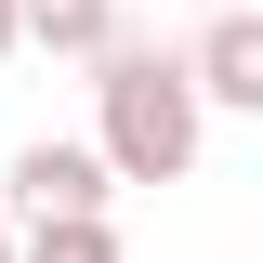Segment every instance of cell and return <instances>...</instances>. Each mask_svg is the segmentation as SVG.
Here are the masks:
<instances>
[{"mask_svg":"<svg viewBox=\"0 0 263 263\" xmlns=\"http://www.w3.org/2000/svg\"><path fill=\"white\" fill-rule=\"evenodd\" d=\"M13 27H27L40 53H79V66H92L105 40H119V0H13Z\"/></svg>","mask_w":263,"mask_h":263,"instance_id":"277c9868","label":"cell"},{"mask_svg":"<svg viewBox=\"0 0 263 263\" xmlns=\"http://www.w3.org/2000/svg\"><path fill=\"white\" fill-rule=\"evenodd\" d=\"M105 158L92 145H53V132H40V145H13V211H0V224H105Z\"/></svg>","mask_w":263,"mask_h":263,"instance_id":"7a4b0ae2","label":"cell"},{"mask_svg":"<svg viewBox=\"0 0 263 263\" xmlns=\"http://www.w3.org/2000/svg\"><path fill=\"white\" fill-rule=\"evenodd\" d=\"M197 145H211V105L184 92V66L119 27L92 53V158H105V184H184Z\"/></svg>","mask_w":263,"mask_h":263,"instance_id":"6da1fadb","label":"cell"},{"mask_svg":"<svg viewBox=\"0 0 263 263\" xmlns=\"http://www.w3.org/2000/svg\"><path fill=\"white\" fill-rule=\"evenodd\" d=\"M13 53H27V27H13V0H0V66H13Z\"/></svg>","mask_w":263,"mask_h":263,"instance_id":"8992f818","label":"cell"},{"mask_svg":"<svg viewBox=\"0 0 263 263\" xmlns=\"http://www.w3.org/2000/svg\"><path fill=\"white\" fill-rule=\"evenodd\" d=\"M171 66H184V92H197V105L263 119V13H250V0H224V13H211V27H197Z\"/></svg>","mask_w":263,"mask_h":263,"instance_id":"3957f363","label":"cell"},{"mask_svg":"<svg viewBox=\"0 0 263 263\" xmlns=\"http://www.w3.org/2000/svg\"><path fill=\"white\" fill-rule=\"evenodd\" d=\"M0 263H13V224H0Z\"/></svg>","mask_w":263,"mask_h":263,"instance_id":"52a82bcc","label":"cell"},{"mask_svg":"<svg viewBox=\"0 0 263 263\" xmlns=\"http://www.w3.org/2000/svg\"><path fill=\"white\" fill-rule=\"evenodd\" d=\"M13 263H119V224H27Z\"/></svg>","mask_w":263,"mask_h":263,"instance_id":"5b68a950","label":"cell"}]
</instances>
